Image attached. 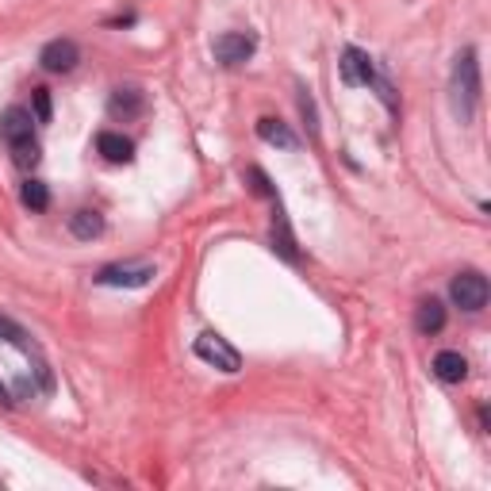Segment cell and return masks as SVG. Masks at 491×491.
Masks as SVG:
<instances>
[{"label":"cell","mask_w":491,"mask_h":491,"mask_svg":"<svg viewBox=\"0 0 491 491\" xmlns=\"http://www.w3.org/2000/svg\"><path fill=\"white\" fill-rule=\"evenodd\" d=\"M449 107L457 123H472L476 119V107H480V62H476V50L465 46L457 58H453V74H449Z\"/></svg>","instance_id":"1"},{"label":"cell","mask_w":491,"mask_h":491,"mask_svg":"<svg viewBox=\"0 0 491 491\" xmlns=\"http://www.w3.org/2000/svg\"><path fill=\"white\" fill-rule=\"evenodd\" d=\"M0 138L8 142V150L15 158V166H39V142H35V116L24 104H12L0 112Z\"/></svg>","instance_id":"2"},{"label":"cell","mask_w":491,"mask_h":491,"mask_svg":"<svg viewBox=\"0 0 491 491\" xmlns=\"http://www.w3.org/2000/svg\"><path fill=\"white\" fill-rule=\"evenodd\" d=\"M487 296H491V288H487V277L476 269H465L453 277L449 284V300L461 307V312H484L487 307Z\"/></svg>","instance_id":"3"},{"label":"cell","mask_w":491,"mask_h":491,"mask_svg":"<svg viewBox=\"0 0 491 491\" xmlns=\"http://www.w3.org/2000/svg\"><path fill=\"white\" fill-rule=\"evenodd\" d=\"M158 277V269L150 261H119V265H104L97 272V284L104 288H147Z\"/></svg>","instance_id":"4"},{"label":"cell","mask_w":491,"mask_h":491,"mask_svg":"<svg viewBox=\"0 0 491 491\" xmlns=\"http://www.w3.org/2000/svg\"><path fill=\"white\" fill-rule=\"evenodd\" d=\"M192 350H196L199 361H208V365H215L220 373H239L242 369V353L220 334H199Z\"/></svg>","instance_id":"5"},{"label":"cell","mask_w":491,"mask_h":491,"mask_svg":"<svg viewBox=\"0 0 491 491\" xmlns=\"http://www.w3.org/2000/svg\"><path fill=\"white\" fill-rule=\"evenodd\" d=\"M253 50H258V39H253V35H246V31H227V35H220V39H215V62L227 66V69H234V66L250 62Z\"/></svg>","instance_id":"6"},{"label":"cell","mask_w":491,"mask_h":491,"mask_svg":"<svg viewBox=\"0 0 491 491\" xmlns=\"http://www.w3.org/2000/svg\"><path fill=\"white\" fill-rule=\"evenodd\" d=\"M338 69H342V81L350 85V88H373V81H376L373 58H369L365 50H357V46H345V50H342Z\"/></svg>","instance_id":"7"},{"label":"cell","mask_w":491,"mask_h":491,"mask_svg":"<svg viewBox=\"0 0 491 491\" xmlns=\"http://www.w3.org/2000/svg\"><path fill=\"white\" fill-rule=\"evenodd\" d=\"M81 62V46L74 39H50L39 54V66L46 74H69V69H77Z\"/></svg>","instance_id":"8"},{"label":"cell","mask_w":491,"mask_h":491,"mask_svg":"<svg viewBox=\"0 0 491 491\" xmlns=\"http://www.w3.org/2000/svg\"><path fill=\"white\" fill-rule=\"evenodd\" d=\"M107 112L112 119H135L147 112V93H142L138 85H119L112 97H107Z\"/></svg>","instance_id":"9"},{"label":"cell","mask_w":491,"mask_h":491,"mask_svg":"<svg viewBox=\"0 0 491 491\" xmlns=\"http://www.w3.org/2000/svg\"><path fill=\"white\" fill-rule=\"evenodd\" d=\"M97 154L104 161H112V166H127V161L135 158V142L119 131H100L97 135Z\"/></svg>","instance_id":"10"},{"label":"cell","mask_w":491,"mask_h":491,"mask_svg":"<svg viewBox=\"0 0 491 491\" xmlns=\"http://www.w3.org/2000/svg\"><path fill=\"white\" fill-rule=\"evenodd\" d=\"M269 242H272V253H281L288 265H296V261H300L296 239H292V230H288V220H284V211H281V208H277V215H272V234H269Z\"/></svg>","instance_id":"11"},{"label":"cell","mask_w":491,"mask_h":491,"mask_svg":"<svg viewBox=\"0 0 491 491\" xmlns=\"http://www.w3.org/2000/svg\"><path fill=\"white\" fill-rule=\"evenodd\" d=\"M434 376H438L442 384H461V380L468 376V361H465V353H457V350H442L438 357H434Z\"/></svg>","instance_id":"12"},{"label":"cell","mask_w":491,"mask_h":491,"mask_svg":"<svg viewBox=\"0 0 491 491\" xmlns=\"http://www.w3.org/2000/svg\"><path fill=\"white\" fill-rule=\"evenodd\" d=\"M69 234H74V239H81V242L100 239V234H104V215H100L97 208L74 211V215H69Z\"/></svg>","instance_id":"13"},{"label":"cell","mask_w":491,"mask_h":491,"mask_svg":"<svg viewBox=\"0 0 491 491\" xmlns=\"http://www.w3.org/2000/svg\"><path fill=\"white\" fill-rule=\"evenodd\" d=\"M445 326V303L442 300H423L414 312V331L418 334H438Z\"/></svg>","instance_id":"14"},{"label":"cell","mask_w":491,"mask_h":491,"mask_svg":"<svg viewBox=\"0 0 491 491\" xmlns=\"http://www.w3.org/2000/svg\"><path fill=\"white\" fill-rule=\"evenodd\" d=\"M258 138L269 142V147H281V150H296V135L288 131L281 119H258Z\"/></svg>","instance_id":"15"},{"label":"cell","mask_w":491,"mask_h":491,"mask_svg":"<svg viewBox=\"0 0 491 491\" xmlns=\"http://www.w3.org/2000/svg\"><path fill=\"white\" fill-rule=\"evenodd\" d=\"M0 338H5L8 345H15V350L35 353V342H31V334L24 331L20 322H12V319H5V315H0Z\"/></svg>","instance_id":"16"},{"label":"cell","mask_w":491,"mask_h":491,"mask_svg":"<svg viewBox=\"0 0 491 491\" xmlns=\"http://www.w3.org/2000/svg\"><path fill=\"white\" fill-rule=\"evenodd\" d=\"M20 199H24V208H31V211H46L50 208V189L43 185V180H24V192H20Z\"/></svg>","instance_id":"17"},{"label":"cell","mask_w":491,"mask_h":491,"mask_svg":"<svg viewBox=\"0 0 491 491\" xmlns=\"http://www.w3.org/2000/svg\"><path fill=\"white\" fill-rule=\"evenodd\" d=\"M31 107H35V123H50V93H46V88H35Z\"/></svg>","instance_id":"18"},{"label":"cell","mask_w":491,"mask_h":491,"mask_svg":"<svg viewBox=\"0 0 491 491\" xmlns=\"http://www.w3.org/2000/svg\"><path fill=\"white\" fill-rule=\"evenodd\" d=\"M300 112H303L307 127H312V131H319V123H315V100L307 97V93H300Z\"/></svg>","instance_id":"19"},{"label":"cell","mask_w":491,"mask_h":491,"mask_svg":"<svg viewBox=\"0 0 491 491\" xmlns=\"http://www.w3.org/2000/svg\"><path fill=\"white\" fill-rule=\"evenodd\" d=\"M250 180H253V192H258V196H272V189H269V177H265L258 166L250 169Z\"/></svg>","instance_id":"20"}]
</instances>
